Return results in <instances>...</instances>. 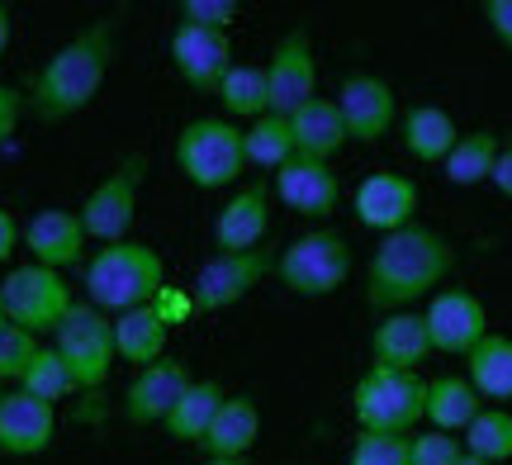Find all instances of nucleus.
I'll return each mask as SVG.
<instances>
[{"mask_svg":"<svg viewBox=\"0 0 512 465\" xmlns=\"http://www.w3.org/2000/svg\"><path fill=\"white\" fill-rule=\"evenodd\" d=\"M114 57H119V24L114 19H95L86 29H76L34 72L29 95H24L29 110L43 124H62V119H76L81 110H91L114 67Z\"/></svg>","mask_w":512,"mask_h":465,"instance_id":"nucleus-1","label":"nucleus"},{"mask_svg":"<svg viewBox=\"0 0 512 465\" xmlns=\"http://www.w3.org/2000/svg\"><path fill=\"white\" fill-rule=\"evenodd\" d=\"M451 271H456V247L446 242V233L427 224L399 228V233L380 238V247L370 252L366 304L380 314H403L418 299L437 295Z\"/></svg>","mask_w":512,"mask_h":465,"instance_id":"nucleus-2","label":"nucleus"},{"mask_svg":"<svg viewBox=\"0 0 512 465\" xmlns=\"http://www.w3.org/2000/svg\"><path fill=\"white\" fill-rule=\"evenodd\" d=\"M166 285V261L147 242H110L86 261V299L105 314H128L152 304V295Z\"/></svg>","mask_w":512,"mask_h":465,"instance_id":"nucleus-3","label":"nucleus"},{"mask_svg":"<svg viewBox=\"0 0 512 465\" xmlns=\"http://www.w3.org/2000/svg\"><path fill=\"white\" fill-rule=\"evenodd\" d=\"M176 171L195 190H238L247 176V148L242 129L219 114H200L176 133Z\"/></svg>","mask_w":512,"mask_h":465,"instance_id":"nucleus-4","label":"nucleus"},{"mask_svg":"<svg viewBox=\"0 0 512 465\" xmlns=\"http://www.w3.org/2000/svg\"><path fill=\"white\" fill-rule=\"evenodd\" d=\"M351 418L356 432H399L413 437L427 418V380L418 371H384L370 366L351 385Z\"/></svg>","mask_w":512,"mask_h":465,"instance_id":"nucleus-5","label":"nucleus"},{"mask_svg":"<svg viewBox=\"0 0 512 465\" xmlns=\"http://www.w3.org/2000/svg\"><path fill=\"white\" fill-rule=\"evenodd\" d=\"M351 266H356V257H351L347 233L318 224V228H309V233H299L294 242L280 247V257H275V280L299 299H328L347 285Z\"/></svg>","mask_w":512,"mask_h":465,"instance_id":"nucleus-6","label":"nucleus"},{"mask_svg":"<svg viewBox=\"0 0 512 465\" xmlns=\"http://www.w3.org/2000/svg\"><path fill=\"white\" fill-rule=\"evenodd\" d=\"M53 347H57V356L67 361V371L76 375V390H95V385H105V375H110L114 361H119L114 318L105 314V309H95L91 299H76L72 314L57 323Z\"/></svg>","mask_w":512,"mask_h":465,"instance_id":"nucleus-7","label":"nucleus"},{"mask_svg":"<svg viewBox=\"0 0 512 465\" xmlns=\"http://www.w3.org/2000/svg\"><path fill=\"white\" fill-rule=\"evenodd\" d=\"M0 299H5V318L34 337L57 333V323L72 314V304H76L72 285L62 280V271H48L38 261L15 266L10 276L0 280Z\"/></svg>","mask_w":512,"mask_h":465,"instance_id":"nucleus-8","label":"nucleus"},{"mask_svg":"<svg viewBox=\"0 0 512 465\" xmlns=\"http://www.w3.org/2000/svg\"><path fill=\"white\" fill-rule=\"evenodd\" d=\"M275 257L280 247H252V252H219L200 266V276L190 280V295H195V309L200 314H223L242 299L252 295L266 276H275Z\"/></svg>","mask_w":512,"mask_h":465,"instance_id":"nucleus-9","label":"nucleus"},{"mask_svg":"<svg viewBox=\"0 0 512 465\" xmlns=\"http://www.w3.org/2000/svg\"><path fill=\"white\" fill-rule=\"evenodd\" d=\"M143 176H147V157L143 152H128L124 162H119V167L86 195V205H81L86 238H95L100 247L128 242V228H133V219H138V190H143Z\"/></svg>","mask_w":512,"mask_h":465,"instance_id":"nucleus-10","label":"nucleus"},{"mask_svg":"<svg viewBox=\"0 0 512 465\" xmlns=\"http://www.w3.org/2000/svg\"><path fill=\"white\" fill-rule=\"evenodd\" d=\"M422 323H427V337H432V352H441V356H470L484 337L494 333L484 299L475 290H460V285L437 290V295L427 299Z\"/></svg>","mask_w":512,"mask_h":465,"instance_id":"nucleus-11","label":"nucleus"},{"mask_svg":"<svg viewBox=\"0 0 512 465\" xmlns=\"http://www.w3.org/2000/svg\"><path fill=\"white\" fill-rule=\"evenodd\" d=\"M418 205H422V190L403 171H370L366 181L356 186V195H351L356 224L380 233V238L418 224Z\"/></svg>","mask_w":512,"mask_h":465,"instance_id":"nucleus-12","label":"nucleus"},{"mask_svg":"<svg viewBox=\"0 0 512 465\" xmlns=\"http://www.w3.org/2000/svg\"><path fill=\"white\" fill-rule=\"evenodd\" d=\"M266 86H271V114H285V119L318 95V53H313L309 29H290L275 38L271 62H266Z\"/></svg>","mask_w":512,"mask_h":465,"instance_id":"nucleus-13","label":"nucleus"},{"mask_svg":"<svg viewBox=\"0 0 512 465\" xmlns=\"http://www.w3.org/2000/svg\"><path fill=\"white\" fill-rule=\"evenodd\" d=\"M337 110H342V124H347L351 143H380L384 133L399 124V95L394 86L375 72H351L342 86H337Z\"/></svg>","mask_w":512,"mask_h":465,"instance_id":"nucleus-14","label":"nucleus"},{"mask_svg":"<svg viewBox=\"0 0 512 465\" xmlns=\"http://www.w3.org/2000/svg\"><path fill=\"white\" fill-rule=\"evenodd\" d=\"M195 385V371L185 356H162L128 380L124 390V418L133 428H162L166 413L181 404V394Z\"/></svg>","mask_w":512,"mask_h":465,"instance_id":"nucleus-15","label":"nucleus"},{"mask_svg":"<svg viewBox=\"0 0 512 465\" xmlns=\"http://www.w3.org/2000/svg\"><path fill=\"white\" fill-rule=\"evenodd\" d=\"M171 67L190 91L219 95L223 76L233 72V38L223 29H200V24H176L171 34Z\"/></svg>","mask_w":512,"mask_h":465,"instance_id":"nucleus-16","label":"nucleus"},{"mask_svg":"<svg viewBox=\"0 0 512 465\" xmlns=\"http://www.w3.org/2000/svg\"><path fill=\"white\" fill-rule=\"evenodd\" d=\"M275 200L294 214H304L313 224H323L342 205V181L332 162H313V157H290L275 171Z\"/></svg>","mask_w":512,"mask_h":465,"instance_id":"nucleus-17","label":"nucleus"},{"mask_svg":"<svg viewBox=\"0 0 512 465\" xmlns=\"http://www.w3.org/2000/svg\"><path fill=\"white\" fill-rule=\"evenodd\" d=\"M57 437V409L43 404L34 394H5L0 399V456H15V461H29V456H43Z\"/></svg>","mask_w":512,"mask_h":465,"instance_id":"nucleus-18","label":"nucleus"},{"mask_svg":"<svg viewBox=\"0 0 512 465\" xmlns=\"http://www.w3.org/2000/svg\"><path fill=\"white\" fill-rule=\"evenodd\" d=\"M86 224H81V209H62V205H48L38 209L29 228H24V247H29V257L38 266H48V271H67L81 261L86 252Z\"/></svg>","mask_w":512,"mask_h":465,"instance_id":"nucleus-19","label":"nucleus"},{"mask_svg":"<svg viewBox=\"0 0 512 465\" xmlns=\"http://www.w3.org/2000/svg\"><path fill=\"white\" fill-rule=\"evenodd\" d=\"M266 233H271V190L261 181L238 186L214 219V247L219 252H252V247H266Z\"/></svg>","mask_w":512,"mask_h":465,"instance_id":"nucleus-20","label":"nucleus"},{"mask_svg":"<svg viewBox=\"0 0 512 465\" xmlns=\"http://www.w3.org/2000/svg\"><path fill=\"white\" fill-rule=\"evenodd\" d=\"M432 356V337L422 314L403 309V314H380V323L370 328V366L384 371H418Z\"/></svg>","mask_w":512,"mask_h":465,"instance_id":"nucleus-21","label":"nucleus"},{"mask_svg":"<svg viewBox=\"0 0 512 465\" xmlns=\"http://www.w3.org/2000/svg\"><path fill=\"white\" fill-rule=\"evenodd\" d=\"M290 133H294V157H313V162H332L351 143L342 110L328 95H313L309 105H299L290 114Z\"/></svg>","mask_w":512,"mask_h":465,"instance_id":"nucleus-22","label":"nucleus"},{"mask_svg":"<svg viewBox=\"0 0 512 465\" xmlns=\"http://www.w3.org/2000/svg\"><path fill=\"white\" fill-rule=\"evenodd\" d=\"M399 138H403V152L422 162V167H441L451 148L460 143V124L451 119V110L441 105H413V110L399 119Z\"/></svg>","mask_w":512,"mask_h":465,"instance_id":"nucleus-23","label":"nucleus"},{"mask_svg":"<svg viewBox=\"0 0 512 465\" xmlns=\"http://www.w3.org/2000/svg\"><path fill=\"white\" fill-rule=\"evenodd\" d=\"M256 442H261V404L252 394H228L204 432L200 451L204 456H252Z\"/></svg>","mask_w":512,"mask_h":465,"instance_id":"nucleus-24","label":"nucleus"},{"mask_svg":"<svg viewBox=\"0 0 512 465\" xmlns=\"http://www.w3.org/2000/svg\"><path fill=\"white\" fill-rule=\"evenodd\" d=\"M484 413V399L475 394V385L465 375H437L427 380V428L451 432V437H465V428Z\"/></svg>","mask_w":512,"mask_h":465,"instance_id":"nucleus-25","label":"nucleus"},{"mask_svg":"<svg viewBox=\"0 0 512 465\" xmlns=\"http://www.w3.org/2000/svg\"><path fill=\"white\" fill-rule=\"evenodd\" d=\"M465 380L475 385V394L484 404H508L512 399V337L489 333L475 352L465 356Z\"/></svg>","mask_w":512,"mask_h":465,"instance_id":"nucleus-26","label":"nucleus"},{"mask_svg":"<svg viewBox=\"0 0 512 465\" xmlns=\"http://www.w3.org/2000/svg\"><path fill=\"white\" fill-rule=\"evenodd\" d=\"M223 385L219 380H195L190 390L181 394V404L166 413V437L171 442H185V447H200L204 442V432H209V423H214V413L223 409Z\"/></svg>","mask_w":512,"mask_h":465,"instance_id":"nucleus-27","label":"nucleus"},{"mask_svg":"<svg viewBox=\"0 0 512 465\" xmlns=\"http://www.w3.org/2000/svg\"><path fill=\"white\" fill-rule=\"evenodd\" d=\"M166 337H171V328H166L162 318L152 314V304H143V309H128V314L114 318V347H119V356H124L128 366H152V361H162L166 356Z\"/></svg>","mask_w":512,"mask_h":465,"instance_id":"nucleus-28","label":"nucleus"},{"mask_svg":"<svg viewBox=\"0 0 512 465\" xmlns=\"http://www.w3.org/2000/svg\"><path fill=\"white\" fill-rule=\"evenodd\" d=\"M498 133L494 129H470V133H460V143L451 148V157L441 162L446 167V181L460 190H470V186H484L489 176H494V162H498Z\"/></svg>","mask_w":512,"mask_h":465,"instance_id":"nucleus-29","label":"nucleus"},{"mask_svg":"<svg viewBox=\"0 0 512 465\" xmlns=\"http://www.w3.org/2000/svg\"><path fill=\"white\" fill-rule=\"evenodd\" d=\"M219 100L228 119H261L271 114V86H266V67H252V62H233V72L223 76Z\"/></svg>","mask_w":512,"mask_h":465,"instance_id":"nucleus-30","label":"nucleus"},{"mask_svg":"<svg viewBox=\"0 0 512 465\" xmlns=\"http://www.w3.org/2000/svg\"><path fill=\"white\" fill-rule=\"evenodd\" d=\"M242 148H247V167L280 171L294 157V133L285 114H261L242 129Z\"/></svg>","mask_w":512,"mask_h":465,"instance_id":"nucleus-31","label":"nucleus"},{"mask_svg":"<svg viewBox=\"0 0 512 465\" xmlns=\"http://www.w3.org/2000/svg\"><path fill=\"white\" fill-rule=\"evenodd\" d=\"M465 456H475V461H484V465H503V461H512V409H484L465 428Z\"/></svg>","mask_w":512,"mask_h":465,"instance_id":"nucleus-32","label":"nucleus"},{"mask_svg":"<svg viewBox=\"0 0 512 465\" xmlns=\"http://www.w3.org/2000/svg\"><path fill=\"white\" fill-rule=\"evenodd\" d=\"M19 390L34 394V399H43V404H57V399L76 394V375L67 371V361L57 356V347H43V352L34 356V366L24 371Z\"/></svg>","mask_w":512,"mask_h":465,"instance_id":"nucleus-33","label":"nucleus"},{"mask_svg":"<svg viewBox=\"0 0 512 465\" xmlns=\"http://www.w3.org/2000/svg\"><path fill=\"white\" fill-rule=\"evenodd\" d=\"M347 465H408V437H399V432H356Z\"/></svg>","mask_w":512,"mask_h":465,"instance_id":"nucleus-34","label":"nucleus"},{"mask_svg":"<svg viewBox=\"0 0 512 465\" xmlns=\"http://www.w3.org/2000/svg\"><path fill=\"white\" fill-rule=\"evenodd\" d=\"M43 352V342H38L34 333H24V328H15V323H5L0 328V380H24V371L34 366V356Z\"/></svg>","mask_w":512,"mask_h":465,"instance_id":"nucleus-35","label":"nucleus"},{"mask_svg":"<svg viewBox=\"0 0 512 465\" xmlns=\"http://www.w3.org/2000/svg\"><path fill=\"white\" fill-rule=\"evenodd\" d=\"M460 456H465V442L451 432L422 428L408 437V465H456Z\"/></svg>","mask_w":512,"mask_h":465,"instance_id":"nucleus-36","label":"nucleus"},{"mask_svg":"<svg viewBox=\"0 0 512 465\" xmlns=\"http://www.w3.org/2000/svg\"><path fill=\"white\" fill-rule=\"evenodd\" d=\"M242 15L238 0H185L181 5V19L185 24H200V29H223L228 34V24Z\"/></svg>","mask_w":512,"mask_h":465,"instance_id":"nucleus-37","label":"nucleus"},{"mask_svg":"<svg viewBox=\"0 0 512 465\" xmlns=\"http://www.w3.org/2000/svg\"><path fill=\"white\" fill-rule=\"evenodd\" d=\"M152 314L162 318L166 328H181V323H190L200 309H195V295H190V290H181V285H162V290L152 295Z\"/></svg>","mask_w":512,"mask_h":465,"instance_id":"nucleus-38","label":"nucleus"},{"mask_svg":"<svg viewBox=\"0 0 512 465\" xmlns=\"http://www.w3.org/2000/svg\"><path fill=\"white\" fill-rule=\"evenodd\" d=\"M24 105H29V100H24V95H19L15 86H5V81H0V148H5V143L15 138Z\"/></svg>","mask_w":512,"mask_h":465,"instance_id":"nucleus-39","label":"nucleus"},{"mask_svg":"<svg viewBox=\"0 0 512 465\" xmlns=\"http://www.w3.org/2000/svg\"><path fill=\"white\" fill-rule=\"evenodd\" d=\"M484 19H489V34L512 53V0H489V5H484Z\"/></svg>","mask_w":512,"mask_h":465,"instance_id":"nucleus-40","label":"nucleus"},{"mask_svg":"<svg viewBox=\"0 0 512 465\" xmlns=\"http://www.w3.org/2000/svg\"><path fill=\"white\" fill-rule=\"evenodd\" d=\"M489 181H494V190L503 200H512V143L498 148V162H494V176H489Z\"/></svg>","mask_w":512,"mask_h":465,"instance_id":"nucleus-41","label":"nucleus"},{"mask_svg":"<svg viewBox=\"0 0 512 465\" xmlns=\"http://www.w3.org/2000/svg\"><path fill=\"white\" fill-rule=\"evenodd\" d=\"M19 247V224L10 209H0V261H10V252Z\"/></svg>","mask_w":512,"mask_h":465,"instance_id":"nucleus-42","label":"nucleus"},{"mask_svg":"<svg viewBox=\"0 0 512 465\" xmlns=\"http://www.w3.org/2000/svg\"><path fill=\"white\" fill-rule=\"evenodd\" d=\"M5 48H10V5L0 0V57H5Z\"/></svg>","mask_w":512,"mask_h":465,"instance_id":"nucleus-43","label":"nucleus"},{"mask_svg":"<svg viewBox=\"0 0 512 465\" xmlns=\"http://www.w3.org/2000/svg\"><path fill=\"white\" fill-rule=\"evenodd\" d=\"M204 465H252V456H204Z\"/></svg>","mask_w":512,"mask_h":465,"instance_id":"nucleus-44","label":"nucleus"},{"mask_svg":"<svg viewBox=\"0 0 512 465\" xmlns=\"http://www.w3.org/2000/svg\"><path fill=\"white\" fill-rule=\"evenodd\" d=\"M456 465H484V461H475V456H460V461Z\"/></svg>","mask_w":512,"mask_h":465,"instance_id":"nucleus-45","label":"nucleus"},{"mask_svg":"<svg viewBox=\"0 0 512 465\" xmlns=\"http://www.w3.org/2000/svg\"><path fill=\"white\" fill-rule=\"evenodd\" d=\"M5 323H10V318H5V299H0V328H5Z\"/></svg>","mask_w":512,"mask_h":465,"instance_id":"nucleus-46","label":"nucleus"},{"mask_svg":"<svg viewBox=\"0 0 512 465\" xmlns=\"http://www.w3.org/2000/svg\"><path fill=\"white\" fill-rule=\"evenodd\" d=\"M0 399H5V390H0Z\"/></svg>","mask_w":512,"mask_h":465,"instance_id":"nucleus-47","label":"nucleus"}]
</instances>
